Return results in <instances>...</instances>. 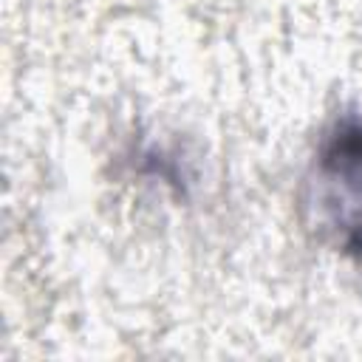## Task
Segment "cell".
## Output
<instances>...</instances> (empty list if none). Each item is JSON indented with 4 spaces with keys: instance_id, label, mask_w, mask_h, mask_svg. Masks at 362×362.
<instances>
[{
    "instance_id": "cell-1",
    "label": "cell",
    "mask_w": 362,
    "mask_h": 362,
    "mask_svg": "<svg viewBox=\"0 0 362 362\" xmlns=\"http://www.w3.org/2000/svg\"><path fill=\"white\" fill-rule=\"evenodd\" d=\"M300 198L317 238L362 263V113H345L320 133Z\"/></svg>"
}]
</instances>
